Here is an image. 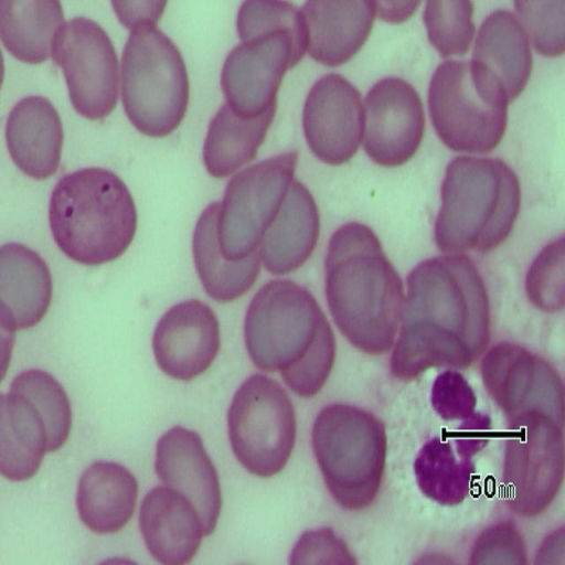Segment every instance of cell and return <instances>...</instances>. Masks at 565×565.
Masks as SVG:
<instances>
[{"label": "cell", "instance_id": "1", "mask_svg": "<svg viewBox=\"0 0 565 565\" xmlns=\"http://www.w3.org/2000/svg\"><path fill=\"white\" fill-rule=\"evenodd\" d=\"M391 370L411 381L430 367L466 369L486 350L490 307L470 257L455 254L419 263L408 275Z\"/></svg>", "mask_w": 565, "mask_h": 565}, {"label": "cell", "instance_id": "2", "mask_svg": "<svg viewBox=\"0 0 565 565\" xmlns=\"http://www.w3.org/2000/svg\"><path fill=\"white\" fill-rule=\"evenodd\" d=\"M324 269L329 310L341 333L367 354L388 351L405 295L376 234L358 222L339 227L330 238Z\"/></svg>", "mask_w": 565, "mask_h": 565}, {"label": "cell", "instance_id": "3", "mask_svg": "<svg viewBox=\"0 0 565 565\" xmlns=\"http://www.w3.org/2000/svg\"><path fill=\"white\" fill-rule=\"evenodd\" d=\"M244 338L254 365L279 372L301 397L320 392L332 371V328L312 294L292 280H270L256 292L245 316Z\"/></svg>", "mask_w": 565, "mask_h": 565}, {"label": "cell", "instance_id": "4", "mask_svg": "<svg viewBox=\"0 0 565 565\" xmlns=\"http://www.w3.org/2000/svg\"><path fill=\"white\" fill-rule=\"evenodd\" d=\"M49 222L55 243L68 258L97 266L127 250L137 228V210L117 174L104 168H84L54 186Z\"/></svg>", "mask_w": 565, "mask_h": 565}, {"label": "cell", "instance_id": "5", "mask_svg": "<svg viewBox=\"0 0 565 565\" xmlns=\"http://www.w3.org/2000/svg\"><path fill=\"white\" fill-rule=\"evenodd\" d=\"M521 206V186L501 159L460 156L447 166L435 242L445 253L489 252L510 235Z\"/></svg>", "mask_w": 565, "mask_h": 565}, {"label": "cell", "instance_id": "6", "mask_svg": "<svg viewBox=\"0 0 565 565\" xmlns=\"http://www.w3.org/2000/svg\"><path fill=\"white\" fill-rule=\"evenodd\" d=\"M312 448L326 486L343 508L360 511L381 488L387 450L384 425L345 404L326 406L312 426Z\"/></svg>", "mask_w": 565, "mask_h": 565}, {"label": "cell", "instance_id": "7", "mask_svg": "<svg viewBox=\"0 0 565 565\" xmlns=\"http://www.w3.org/2000/svg\"><path fill=\"white\" fill-rule=\"evenodd\" d=\"M190 84L179 49L156 26L132 30L121 57V100L141 134L161 138L181 124Z\"/></svg>", "mask_w": 565, "mask_h": 565}, {"label": "cell", "instance_id": "8", "mask_svg": "<svg viewBox=\"0 0 565 565\" xmlns=\"http://www.w3.org/2000/svg\"><path fill=\"white\" fill-rule=\"evenodd\" d=\"M508 104L499 84L472 61L441 63L429 84L431 122L440 140L457 152L492 151L507 129Z\"/></svg>", "mask_w": 565, "mask_h": 565}, {"label": "cell", "instance_id": "9", "mask_svg": "<svg viewBox=\"0 0 565 565\" xmlns=\"http://www.w3.org/2000/svg\"><path fill=\"white\" fill-rule=\"evenodd\" d=\"M236 459L250 473L280 472L296 441V415L285 390L263 374L250 375L236 391L227 413Z\"/></svg>", "mask_w": 565, "mask_h": 565}, {"label": "cell", "instance_id": "10", "mask_svg": "<svg viewBox=\"0 0 565 565\" xmlns=\"http://www.w3.org/2000/svg\"><path fill=\"white\" fill-rule=\"evenodd\" d=\"M503 462V498L516 514L544 512L564 477L563 426L533 413L509 422Z\"/></svg>", "mask_w": 565, "mask_h": 565}, {"label": "cell", "instance_id": "11", "mask_svg": "<svg viewBox=\"0 0 565 565\" xmlns=\"http://www.w3.org/2000/svg\"><path fill=\"white\" fill-rule=\"evenodd\" d=\"M297 160V152L288 151L230 180L217 220L218 243L227 259L238 260L258 249L294 180Z\"/></svg>", "mask_w": 565, "mask_h": 565}, {"label": "cell", "instance_id": "12", "mask_svg": "<svg viewBox=\"0 0 565 565\" xmlns=\"http://www.w3.org/2000/svg\"><path fill=\"white\" fill-rule=\"evenodd\" d=\"M51 53L74 109L90 120L107 117L118 100L119 64L106 31L88 18H74L54 34Z\"/></svg>", "mask_w": 565, "mask_h": 565}, {"label": "cell", "instance_id": "13", "mask_svg": "<svg viewBox=\"0 0 565 565\" xmlns=\"http://www.w3.org/2000/svg\"><path fill=\"white\" fill-rule=\"evenodd\" d=\"M481 374L486 390L509 422L540 413L563 426V382L543 358L518 344L501 342L483 356Z\"/></svg>", "mask_w": 565, "mask_h": 565}, {"label": "cell", "instance_id": "14", "mask_svg": "<svg viewBox=\"0 0 565 565\" xmlns=\"http://www.w3.org/2000/svg\"><path fill=\"white\" fill-rule=\"evenodd\" d=\"M306 50V45L284 34L241 41L227 55L221 74L226 104L245 117L266 111L277 104L285 73L301 61Z\"/></svg>", "mask_w": 565, "mask_h": 565}, {"label": "cell", "instance_id": "15", "mask_svg": "<svg viewBox=\"0 0 565 565\" xmlns=\"http://www.w3.org/2000/svg\"><path fill=\"white\" fill-rule=\"evenodd\" d=\"M302 125L306 141L320 161L348 162L360 147L365 126L360 92L339 74L322 76L308 93Z\"/></svg>", "mask_w": 565, "mask_h": 565}, {"label": "cell", "instance_id": "16", "mask_svg": "<svg viewBox=\"0 0 565 565\" xmlns=\"http://www.w3.org/2000/svg\"><path fill=\"white\" fill-rule=\"evenodd\" d=\"M364 149L382 167L406 163L417 151L425 114L417 90L398 77L376 82L365 96Z\"/></svg>", "mask_w": 565, "mask_h": 565}, {"label": "cell", "instance_id": "17", "mask_svg": "<svg viewBox=\"0 0 565 565\" xmlns=\"http://www.w3.org/2000/svg\"><path fill=\"white\" fill-rule=\"evenodd\" d=\"M220 326L204 302L190 299L171 307L159 320L152 350L168 376L190 381L204 373L220 350Z\"/></svg>", "mask_w": 565, "mask_h": 565}, {"label": "cell", "instance_id": "18", "mask_svg": "<svg viewBox=\"0 0 565 565\" xmlns=\"http://www.w3.org/2000/svg\"><path fill=\"white\" fill-rule=\"evenodd\" d=\"M154 468L167 487L194 505L205 535L212 534L220 516L222 495L216 468L200 435L181 426L170 428L157 443Z\"/></svg>", "mask_w": 565, "mask_h": 565}, {"label": "cell", "instance_id": "19", "mask_svg": "<svg viewBox=\"0 0 565 565\" xmlns=\"http://www.w3.org/2000/svg\"><path fill=\"white\" fill-rule=\"evenodd\" d=\"M139 525L152 557L167 565L190 563L205 535L194 505L169 487L159 486L146 494Z\"/></svg>", "mask_w": 565, "mask_h": 565}, {"label": "cell", "instance_id": "20", "mask_svg": "<svg viewBox=\"0 0 565 565\" xmlns=\"http://www.w3.org/2000/svg\"><path fill=\"white\" fill-rule=\"evenodd\" d=\"M309 55L327 66H339L366 42L374 22L371 0H307L301 9Z\"/></svg>", "mask_w": 565, "mask_h": 565}, {"label": "cell", "instance_id": "21", "mask_svg": "<svg viewBox=\"0 0 565 565\" xmlns=\"http://www.w3.org/2000/svg\"><path fill=\"white\" fill-rule=\"evenodd\" d=\"M63 126L53 104L43 96H28L10 110L6 141L15 166L26 175L44 180L60 164Z\"/></svg>", "mask_w": 565, "mask_h": 565}, {"label": "cell", "instance_id": "22", "mask_svg": "<svg viewBox=\"0 0 565 565\" xmlns=\"http://www.w3.org/2000/svg\"><path fill=\"white\" fill-rule=\"evenodd\" d=\"M53 282L45 260L18 243L0 246V320L13 330L36 326L46 315Z\"/></svg>", "mask_w": 565, "mask_h": 565}, {"label": "cell", "instance_id": "23", "mask_svg": "<svg viewBox=\"0 0 565 565\" xmlns=\"http://www.w3.org/2000/svg\"><path fill=\"white\" fill-rule=\"evenodd\" d=\"M319 233L320 216L313 196L294 179L259 244L266 269L273 275H286L301 267L313 253Z\"/></svg>", "mask_w": 565, "mask_h": 565}, {"label": "cell", "instance_id": "24", "mask_svg": "<svg viewBox=\"0 0 565 565\" xmlns=\"http://www.w3.org/2000/svg\"><path fill=\"white\" fill-rule=\"evenodd\" d=\"M427 441L414 461L423 494L443 505H457L471 492L476 477L472 457L483 448L476 437L456 429Z\"/></svg>", "mask_w": 565, "mask_h": 565}, {"label": "cell", "instance_id": "25", "mask_svg": "<svg viewBox=\"0 0 565 565\" xmlns=\"http://www.w3.org/2000/svg\"><path fill=\"white\" fill-rule=\"evenodd\" d=\"M472 62L499 84L509 103L523 92L532 71V53L529 38L512 12L497 10L484 19Z\"/></svg>", "mask_w": 565, "mask_h": 565}, {"label": "cell", "instance_id": "26", "mask_svg": "<svg viewBox=\"0 0 565 565\" xmlns=\"http://www.w3.org/2000/svg\"><path fill=\"white\" fill-rule=\"evenodd\" d=\"M138 499V482L122 465L96 461L82 473L76 494L81 521L97 534L120 531L130 521Z\"/></svg>", "mask_w": 565, "mask_h": 565}, {"label": "cell", "instance_id": "27", "mask_svg": "<svg viewBox=\"0 0 565 565\" xmlns=\"http://www.w3.org/2000/svg\"><path fill=\"white\" fill-rule=\"evenodd\" d=\"M220 203L213 202L201 213L193 233L194 265L205 292L214 300L226 302L245 295L260 270L259 250L231 260L221 250L217 234Z\"/></svg>", "mask_w": 565, "mask_h": 565}, {"label": "cell", "instance_id": "28", "mask_svg": "<svg viewBox=\"0 0 565 565\" xmlns=\"http://www.w3.org/2000/svg\"><path fill=\"white\" fill-rule=\"evenodd\" d=\"M277 104L255 117L236 114L224 104L210 121L203 161L214 178H225L255 159L273 122Z\"/></svg>", "mask_w": 565, "mask_h": 565}, {"label": "cell", "instance_id": "29", "mask_svg": "<svg viewBox=\"0 0 565 565\" xmlns=\"http://www.w3.org/2000/svg\"><path fill=\"white\" fill-rule=\"evenodd\" d=\"M64 21L60 0H0V40L17 60L41 64Z\"/></svg>", "mask_w": 565, "mask_h": 565}, {"label": "cell", "instance_id": "30", "mask_svg": "<svg viewBox=\"0 0 565 565\" xmlns=\"http://www.w3.org/2000/svg\"><path fill=\"white\" fill-rule=\"evenodd\" d=\"M10 390L28 398L44 419L49 452L58 450L72 427L71 403L63 386L45 371L26 370L13 379Z\"/></svg>", "mask_w": 565, "mask_h": 565}, {"label": "cell", "instance_id": "31", "mask_svg": "<svg viewBox=\"0 0 565 565\" xmlns=\"http://www.w3.org/2000/svg\"><path fill=\"white\" fill-rule=\"evenodd\" d=\"M472 13L471 0H426L424 22L440 56L467 54L475 34Z\"/></svg>", "mask_w": 565, "mask_h": 565}, {"label": "cell", "instance_id": "32", "mask_svg": "<svg viewBox=\"0 0 565 565\" xmlns=\"http://www.w3.org/2000/svg\"><path fill=\"white\" fill-rule=\"evenodd\" d=\"M241 41L284 34L307 46V28L297 8L286 0H244L237 13Z\"/></svg>", "mask_w": 565, "mask_h": 565}, {"label": "cell", "instance_id": "33", "mask_svg": "<svg viewBox=\"0 0 565 565\" xmlns=\"http://www.w3.org/2000/svg\"><path fill=\"white\" fill-rule=\"evenodd\" d=\"M514 7L536 52L547 57L564 53V0H514Z\"/></svg>", "mask_w": 565, "mask_h": 565}, {"label": "cell", "instance_id": "34", "mask_svg": "<svg viewBox=\"0 0 565 565\" xmlns=\"http://www.w3.org/2000/svg\"><path fill=\"white\" fill-rule=\"evenodd\" d=\"M530 301L540 310L556 312L564 307V238L546 245L532 263L525 279Z\"/></svg>", "mask_w": 565, "mask_h": 565}, {"label": "cell", "instance_id": "35", "mask_svg": "<svg viewBox=\"0 0 565 565\" xmlns=\"http://www.w3.org/2000/svg\"><path fill=\"white\" fill-rule=\"evenodd\" d=\"M44 455L10 417L6 394L0 393V475L10 481L28 480L39 471Z\"/></svg>", "mask_w": 565, "mask_h": 565}, {"label": "cell", "instance_id": "36", "mask_svg": "<svg viewBox=\"0 0 565 565\" xmlns=\"http://www.w3.org/2000/svg\"><path fill=\"white\" fill-rule=\"evenodd\" d=\"M526 550L519 530L511 523L486 529L476 540L470 564H526Z\"/></svg>", "mask_w": 565, "mask_h": 565}, {"label": "cell", "instance_id": "37", "mask_svg": "<svg viewBox=\"0 0 565 565\" xmlns=\"http://www.w3.org/2000/svg\"><path fill=\"white\" fill-rule=\"evenodd\" d=\"M430 403L435 412L448 422L465 420L477 413L473 388L461 373L454 370H447L436 377Z\"/></svg>", "mask_w": 565, "mask_h": 565}, {"label": "cell", "instance_id": "38", "mask_svg": "<svg viewBox=\"0 0 565 565\" xmlns=\"http://www.w3.org/2000/svg\"><path fill=\"white\" fill-rule=\"evenodd\" d=\"M355 563L345 544L329 529L307 531L295 545L290 564Z\"/></svg>", "mask_w": 565, "mask_h": 565}, {"label": "cell", "instance_id": "39", "mask_svg": "<svg viewBox=\"0 0 565 565\" xmlns=\"http://www.w3.org/2000/svg\"><path fill=\"white\" fill-rule=\"evenodd\" d=\"M118 21L128 30L156 26L168 0H110Z\"/></svg>", "mask_w": 565, "mask_h": 565}, {"label": "cell", "instance_id": "40", "mask_svg": "<svg viewBox=\"0 0 565 565\" xmlns=\"http://www.w3.org/2000/svg\"><path fill=\"white\" fill-rule=\"evenodd\" d=\"M376 15L387 23H402L417 10L422 0H371Z\"/></svg>", "mask_w": 565, "mask_h": 565}, {"label": "cell", "instance_id": "41", "mask_svg": "<svg viewBox=\"0 0 565 565\" xmlns=\"http://www.w3.org/2000/svg\"><path fill=\"white\" fill-rule=\"evenodd\" d=\"M536 563L555 564L564 562V531L563 527L551 534L536 555Z\"/></svg>", "mask_w": 565, "mask_h": 565}, {"label": "cell", "instance_id": "42", "mask_svg": "<svg viewBox=\"0 0 565 565\" xmlns=\"http://www.w3.org/2000/svg\"><path fill=\"white\" fill-rule=\"evenodd\" d=\"M15 342V330L0 320V383L7 374Z\"/></svg>", "mask_w": 565, "mask_h": 565}, {"label": "cell", "instance_id": "43", "mask_svg": "<svg viewBox=\"0 0 565 565\" xmlns=\"http://www.w3.org/2000/svg\"><path fill=\"white\" fill-rule=\"evenodd\" d=\"M4 79V60L0 49V89Z\"/></svg>", "mask_w": 565, "mask_h": 565}]
</instances>
